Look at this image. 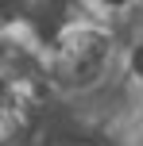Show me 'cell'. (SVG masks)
Segmentation results:
<instances>
[{"mask_svg": "<svg viewBox=\"0 0 143 146\" xmlns=\"http://www.w3.org/2000/svg\"><path fill=\"white\" fill-rule=\"evenodd\" d=\"M132 66H136V73H143V50H136V62Z\"/></svg>", "mask_w": 143, "mask_h": 146, "instance_id": "6da1fadb", "label": "cell"}]
</instances>
